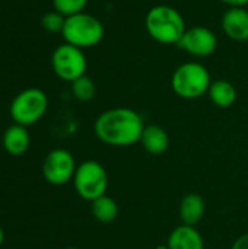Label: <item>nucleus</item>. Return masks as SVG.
Masks as SVG:
<instances>
[{"mask_svg": "<svg viewBox=\"0 0 248 249\" xmlns=\"http://www.w3.org/2000/svg\"><path fill=\"white\" fill-rule=\"evenodd\" d=\"M145 123L142 115L127 107L111 108L98 115L94 133L99 142L113 147H129L140 142Z\"/></svg>", "mask_w": 248, "mask_h": 249, "instance_id": "1", "label": "nucleus"}, {"mask_svg": "<svg viewBox=\"0 0 248 249\" xmlns=\"http://www.w3.org/2000/svg\"><path fill=\"white\" fill-rule=\"evenodd\" d=\"M145 28L148 35L162 45H177L187 29L183 15L168 4L151 7L145 16Z\"/></svg>", "mask_w": 248, "mask_h": 249, "instance_id": "2", "label": "nucleus"}, {"mask_svg": "<svg viewBox=\"0 0 248 249\" xmlns=\"http://www.w3.org/2000/svg\"><path fill=\"white\" fill-rule=\"evenodd\" d=\"M212 79L208 69L199 61L180 64L171 76L172 92L183 99H197L208 93Z\"/></svg>", "mask_w": 248, "mask_h": 249, "instance_id": "3", "label": "nucleus"}, {"mask_svg": "<svg viewBox=\"0 0 248 249\" xmlns=\"http://www.w3.org/2000/svg\"><path fill=\"white\" fill-rule=\"evenodd\" d=\"M105 35L102 22L89 13H77L66 18L61 36L64 42L75 45L80 50L98 45Z\"/></svg>", "mask_w": 248, "mask_h": 249, "instance_id": "4", "label": "nucleus"}, {"mask_svg": "<svg viewBox=\"0 0 248 249\" xmlns=\"http://www.w3.org/2000/svg\"><path fill=\"white\" fill-rule=\"evenodd\" d=\"M48 109V98L39 88L19 92L10 104V117L15 124L29 127L37 124Z\"/></svg>", "mask_w": 248, "mask_h": 249, "instance_id": "5", "label": "nucleus"}, {"mask_svg": "<svg viewBox=\"0 0 248 249\" xmlns=\"http://www.w3.org/2000/svg\"><path fill=\"white\" fill-rule=\"evenodd\" d=\"M72 182L76 194L80 198L92 203L98 197L107 194L108 174L98 160L89 159L77 165Z\"/></svg>", "mask_w": 248, "mask_h": 249, "instance_id": "6", "label": "nucleus"}, {"mask_svg": "<svg viewBox=\"0 0 248 249\" xmlns=\"http://www.w3.org/2000/svg\"><path fill=\"white\" fill-rule=\"evenodd\" d=\"M51 67L58 79L72 83L73 80L86 74L88 61L83 50L64 42L53 51Z\"/></svg>", "mask_w": 248, "mask_h": 249, "instance_id": "7", "label": "nucleus"}, {"mask_svg": "<svg viewBox=\"0 0 248 249\" xmlns=\"http://www.w3.org/2000/svg\"><path fill=\"white\" fill-rule=\"evenodd\" d=\"M76 160L73 155L66 149H54L47 153L42 162V177L54 187H61L73 181L76 172Z\"/></svg>", "mask_w": 248, "mask_h": 249, "instance_id": "8", "label": "nucleus"}, {"mask_svg": "<svg viewBox=\"0 0 248 249\" xmlns=\"http://www.w3.org/2000/svg\"><path fill=\"white\" fill-rule=\"evenodd\" d=\"M177 47L193 57L203 58V57L212 55L216 51L218 36L208 26L197 25V26H191L186 29Z\"/></svg>", "mask_w": 248, "mask_h": 249, "instance_id": "9", "label": "nucleus"}, {"mask_svg": "<svg viewBox=\"0 0 248 249\" xmlns=\"http://www.w3.org/2000/svg\"><path fill=\"white\" fill-rule=\"evenodd\" d=\"M224 34L237 42L248 41V10L246 7H228L221 19Z\"/></svg>", "mask_w": 248, "mask_h": 249, "instance_id": "10", "label": "nucleus"}, {"mask_svg": "<svg viewBox=\"0 0 248 249\" xmlns=\"http://www.w3.org/2000/svg\"><path fill=\"white\" fill-rule=\"evenodd\" d=\"M167 247L168 249H205V241L196 226L180 225L170 233Z\"/></svg>", "mask_w": 248, "mask_h": 249, "instance_id": "11", "label": "nucleus"}, {"mask_svg": "<svg viewBox=\"0 0 248 249\" xmlns=\"http://www.w3.org/2000/svg\"><path fill=\"white\" fill-rule=\"evenodd\" d=\"M1 146L10 156H22L31 146V136L28 127L12 124L7 127L1 137Z\"/></svg>", "mask_w": 248, "mask_h": 249, "instance_id": "12", "label": "nucleus"}, {"mask_svg": "<svg viewBox=\"0 0 248 249\" xmlns=\"http://www.w3.org/2000/svg\"><path fill=\"white\" fill-rule=\"evenodd\" d=\"M143 149L153 156H159L165 153L170 147V136L167 130L158 124H148L142 133L140 142Z\"/></svg>", "mask_w": 248, "mask_h": 249, "instance_id": "13", "label": "nucleus"}, {"mask_svg": "<svg viewBox=\"0 0 248 249\" xmlns=\"http://www.w3.org/2000/svg\"><path fill=\"white\" fill-rule=\"evenodd\" d=\"M178 212H180V219L183 225H189V226L199 225L206 212V204H205L203 197L197 193L186 194L180 201Z\"/></svg>", "mask_w": 248, "mask_h": 249, "instance_id": "14", "label": "nucleus"}, {"mask_svg": "<svg viewBox=\"0 0 248 249\" xmlns=\"http://www.w3.org/2000/svg\"><path fill=\"white\" fill-rule=\"evenodd\" d=\"M208 95L212 101V104L218 108H229L237 101V89L235 86L224 79L213 80L210 83V88L208 90Z\"/></svg>", "mask_w": 248, "mask_h": 249, "instance_id": "15", "label": "nucleus"}, {"mask_svg": "<svg viewBox=\"0 0 248 249\" xmlns=\"http://www.w3.org/2000/svg\"><path fill=\"white\" fill-rule=\"evenodd\" d=\"M91 212L99 223H111L118 217V204L113 197L104 194L91 203Z\"/></svg>", "mask_w": 248, "mask_h": 249, "instance_id": "16", "label": "nucleus"}, {"mask_svg": "<svg viewBox=\"0 0 248 249\" xmlns=\"http://www.w3.org/2000/svg\"><path fill=\"white\" fill-rule=\"evenodd\" d=\"M70 89H72L73 98L77 99L79 102H89V101L94 99V96L96 93L95 82L86 74H83L79 79L73 80L70 83Z\"/></svg>", "mask_w": 248, "mask_h": 249, "instance_id": "17", "label": "nucleus"}, {"mask_svg": "<svg viewBox=\"0 0 248 249\" xmlns=\"http://www.w3.org/2000/svg\"><path fill=\"white\" fill-rule=\"evenodd\" d=\"M89 0H53V7L63 16L69 18L82 13Z\"/></svg>", "mask_w": 248, "mask_h": 249, "instance_id": "18", "label": "nucleus"}, {"mask_svg": "<svg viewBox=\"0 0 248 249\" xmlns=\"http://www.w3.org/2000/svg\"><path fill=\"white\" fill-rule=\"evenodd\" d=\"M64 22H66V16H63L61 13H58L57 10H51L47 12L42 18H41V25L47 32L51 34H61L63 28H64Z\"/></svg>", "mask_w": 248, "mask_h": 249, "instance_id": "19", "label": "nucleus"}, {"mask_svg": "<svg viewBox=\"0 0 248 249\" xmlns=\"http://www.w3.org/2000/svg\"><path fill=\"white\" fill-rule=\"evenodd\" d=\"M231 249H248V233H244V235L238 236L234 241Z\"/></svg>", "mask_w": 248, "mask_h": 249, "instance_id": "20", "label": "nucleus"}, {"mask_svg": "<svg viewBox=\"0 0 248 249\" xmlns=\"http://www.w3.org/2000/svg\"><path fill=\"white\" fill-rule=\"evenodd\" d=\"M219 1L227 4L228 7H246L248 4V0H219Z\"/></svg>", "mask_w": 248, "mask_h": 249, "instance_id": "21", "label": "nucleus"}, {"mask_svg": "<svg viewBox=\"0 0 248 249\" xmlns=\"http://www.w3.org/2000/svg\"><path fill=\"white\" fill-rule=\"evenodd\" d=\"M3 241H4V232H3V229L0 228V247L3 245Z\"/></svg>", "mask_w": 248, "mask_h": 249, "instance_id": "22", "label": "nucleus"}, {"mask_svg": "<svg viewBox=\"0 0 248 249\" xmlns=\"http://www.w3.org/2000/svg\"><path fill=\"white\" fill-rule=\"evenodd\" d=\"M155 249H168V247H167V244H164V245H158Z\"/></svg>", "mask_w": 248, "mask_h": 249, "instance_id": "23", "label": "nucleus"}, {"mask_svg": "<svg viewBox=\"0 0 248 249\" xmlns=\"http://www.w3.org/2000/svg\"><path fill=\"white\" fill-rule=\"evenodd\" d=\"M66 249H80V248H77V247H69V248H66Z\"/></svg>", "mask_w": 248, "mask_h": 249, "instance_id": "24", "label": "nucleus"}]
</instances>
